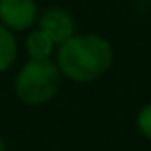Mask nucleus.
Returning a JSON list of instances; mask_svg holds the SVG:
<instances>
[{
	"label": "nucleus",
	"mask_w": 151,
	"mask_h": 151,
	"mask_svg": "<svg viewBox=\"0 0 151 151\" xmlns=\"http://www.w3.org/2000/svg\"><path fill=\"white\" fill-rule=\"evenodd\" d=\"M115 52L107 38L96 33L73 35L59 44L58 65L59 73L73 82H92L103 77L113 65Z\"/></svg>",
	"instance_id": "obj_1"
},
{
	"label": "nucleus",
	"mask_w": 151,
	"mask_h": 151,
	"mask_svg": "<svg viewBox=\"0 0 151 151\" xmlns=\"http://www.w3.org/2000/svg\"><path fill=\"white\" fill-rule=\"evenodd\" d=\"M59 73L52 59H29L15 77V94L25 105H42L59 90Z\"/></svg>",
	"instance_id": "obj_2"
},
{
	"label": "nucleus",
	"mask_w": 151,
	"mask_h": 151,
	"mask_svg": "<svg viewBox=\"0 0 151 151\" xmlns=\"http://www.w3.org/2000/svg\"><path fill=\"white\" fill-rule=\"evenodd\" d=\"M38 19L35 0H0V23L10 31H27Z\"/></svg>",
	"instance_id": "obj_3"
},
{
	"label": "nucleus",
	"mask_w": 151,
	"mask_h": 151,
	"mask_svg": "<svg viewBox=\"0 0 151 151\" xmlns=\"http://www.w3.org/2000/svg\"><path fill=\"white\" fill-rule=\"evenodd\" d=\"M38 23H40V31H44L48 35L55 46L63 44L75 35L73 15L63 8H48V10H44L42 15L38 17Z\"/></svg>",
	"instance_id": "obj_4"
},
{
	"label": "nucleus",
	"mask_w": 151,
	"mask_h": 151,
	"mask_svg": "<svg viewBox=\"0 0 151 151\" xmlns=\"http://www.w3.org/2000/svg\"><path fill=\"white\" fill-rule=\"evenodd\" d=\"M25 48L31 59H50V55L54 54L55 44L44 31L37 29L29 33V37L25 40Z\"/></svg>",
	"instance_id": "obj_5"
},
{
	"label": "nucleus",
	"mask_w": 151,
	"mask_h": 151,
	"mask_svg": "<svg viewBox=\"0 0 151 151\" xmlns=\"http://www.w3.org/2000/svg\"><path fill=\"white\" fill-rule=\"evenodd\" d=\"M17 59V40L8 27L0 23V73L8 71Z\"/></svg>",
	"instance_id": "obj_6"
},
{
	"label": "nucleus",
	"mask_w": 151,
	"mask_h": 151,
	"mask_svg": "<svg viewBox=\"0 0 151 151\" xmlns=\"http://www.w3.org/2000/svg\"><path fill=\"white\" fill-rule=\"evenodd\" d=\"M136 124H138V128H140V132L144 134L145 138L151 140V103H147V105H144L140 109Z\"/></svg>",
	"instance_id": "obj_7"
},
{
	"label": "nucleus",
	"mask_w": 151,
	"mask_h": 151,
	"mask_svg": "<svg viewBox=\"0 0 151 151\" xmlns=\"http://www.w3.org/2000/svg\"><path fill=\"white\" fill-rule=\"evenodd\" d=\"M0 151H6V144H4L2 140H0Z\"/></svg>",
	"instance_id": "obj_8"
}]
</instances>
